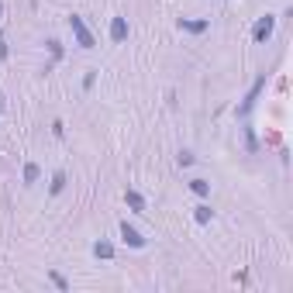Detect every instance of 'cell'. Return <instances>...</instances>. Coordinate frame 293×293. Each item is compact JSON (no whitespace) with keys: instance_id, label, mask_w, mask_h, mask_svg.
Returning <instances> with one entry per match:
<instances>
[{"instance_id":"cell-3","label":"cell","mask_w":293,"mask_h":293,"mask_svg":"<svg viewBox=\"0 0 293 293\" xmlns=\"http://www.w3.org/2000/svg\"><path fill=\"white\" fill-rule=\"evenodd\" d=\"M273 24H276L273 18H262V21H259V24L252 28V38H255V41H266L269 35H273Z\"/></svg>"},{"instance_id":"cell-2","label":"cell","mask_w":293,"mask_h":293,"mask_svg":"<svg viewBox=\"0 0 293 293\" xmlns=\"http://www.w3.org/2000/svg\"><path fill=\"white\" fill-rule=\"evenodd\" d=\"M121 238H124V241H128L131 249H145V238H141V234H138L135 228L128 224V221H121Z\"/></svg>"},{"instance_id":"cell-14","label":"cell","mask_w":293,"mask_h":293,"mask_svg":"<svg viewBox=\"0 0 293 293\" xmlns=\"http://www.w3.org/2000/svg\"><path fill=\"white\" fill-rule=\"evenodd\" d=\"M193 162V152H179V166H190Z\"/></svg>"},{"instance_id":"cell-13","label":"cell","mask_w":293,"mask_h":293,"mask_svg":"<svg viewBox=\"0 0 293 293\" xmlns=\"http://www.w3.org/2000/svg\"><path fill=\"white\" fill-rule=\"evenodd\" d=\"M48 52H52V59H59V56H62V45L52 38V41H48Z\"/></svg>"},{"instance_id":"cell-10","label":"cell","mask_w":293,"mask_h":293,"mask_svg":"<svg viewBox=\"0 0 293 293\" xmlns=\"http://www.w3.org/2000/svg\"><path fill=\"white\" fill-rule=\"evenodd\" d=\"M193 211H197V221H200V224H207V221H211V217H214V211H211V207H207V204H200V207H193Z\"/></svg>"},{"instance_id":"cell-9","label":"cell","mask_w":293,"mask_h":293,"mask_svg":"<svg viewBox=\"0 0 293 293\" xmlns=\"http://www.w3.org/2000/svg\"><path fill=\"white\" fill-rule=\"evenodd\" d=\"M190 190H193L197 197H207V193H211V183H207V179H193V183H190Z\"/></svg>"},{"instance_id":"cell-7","label":"cell","mask_w":293,"mask_h":293,"mask_svg":"<svg viewBox=\"0 0 293 293\" xmlns=\"http://www.w3.org/2000/svg\"><path fill=\"white\" fill-rule=\"evenodd\" d=\"M179 28H183V31H193V35H200V31H207V21H179Z\"/></svg>"},{"instance_id":"cell-15","label":"cell","mask_w":293,"mask_h":293,"mask_svg":"<svg viewBox=\"0 0 293 293\" xmlns=\"http://www.w3.org/2000/svg\"><path fill=\"white\" fill-rule=\"evenodd\" d=\"M0 59H7V45L4 41H0Z\"/></svg>"},{"instance_id":"cell-4","label":"cell","mask_w":293,"mask_h":293,"mask_svg":"<svg viewBox=\"0 0 293 293\" xmlns=\"http://www.w3.org/2000/svg\"><path fill=\"white\" fill-rule=\"evenodd\" d=\"M124 204H128L135 214H145V197L138 193V190H124Z\"/></svg>"},{"instance_id":"cell-11","label":"cell","mask_w":293,"mask_h":293,"mask_svg":"<svg viewBox=\"0 0 293 293\" xmlns=\"http://www.w3.org/2000/svg\"><path fill=\"white\" fill-rule=\"evenodd\" d=\"M62 186H66V176L56 173V176H52V186H48V190H52V193H62Z\"/></svg>"},{"instance_id":"cell-6","label":"cell","mask_w":293,"mask_h":293,"mask_svg":"<svg viewBox=\"0 0 293 293\" xmlns=\"http://www.w3.org/2000/svg\"><path fill=\"white\" fill-rule=\"evenodd\" d=\"M93 255H97V259H114V245H111V241H97V245H93Z\"/></svg>"},{"instance_id":"cell-8","label":"cell","mask_w":293,"mask_h":293,"mask_svg":"<svg viewBox=\"0 0 293 293\" xmlns=\"http://www.w3.org/2000/svg\"><path fill=\"white\" fill-rule=\"evenodd\" d=\"M31 183H38V166H35V162L24 166V186H31Z\"/></svg>"},{"instance_id":"cell-12","label":"cell","mask_w":293,"mask_h":293,"mask_svg":"<svg viewBox=\"0 0 293 293\" xmlns=\"http://www.w3.org/2000/svg\"><path fill=\"white\" fill-rule=\"evenodd\" d=\"M48 276H52V283H56L59 290H69V283H66V279H62V276H59V273H48Z\"/></svg>"},{"instance_id":"cell-5","label":"cell","mask_w":293,"mask_h":293,"mask_svg":"<svg viewBox=\"0 0 293 293\" xmlns=\"http://www.w3.org/2000/svg\"><path fill=\"white\" fill-rule=\"evenodd\" d=\"M124 38H128V21L114 18L111 21V41H124Z\"/></svg>"},{"instance_id":"cell-1","label":"cell","mask_w":293,"mask_h":293,"mask_svg":"<svg viewBox=\"0 0 293 293\" xmlns=\"http://www.w3.org/2000/svg\"><path fill=\"white\" fill-rule=\"evenodd\" d=\"M69 28H73V35H76V41L83 45V48H93V35H90V28L83 24V18H79V14H73V18H69Z\"/></svg>"}]
</instances>
